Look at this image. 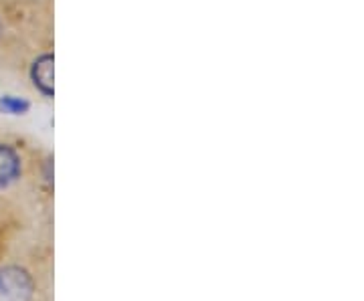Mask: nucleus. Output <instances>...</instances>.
<instances>
[{
    "mask_svg": "<svg viewBox=\"0 0 364 301\" xmlns=\"http://www.w3.org/2000/svg\"><path fill=\"white\" fill-rule=\"evenodd\" d=\"M35 285L25 269L16 265L0 269V301H31Z\"/></svg>",
    "mask_w": 364,
    "mask_h": 301,
    "instance_id": "f257e3e1",
    "label": "nucleus"
},
{
    "mask_svg": "<svg viewBox=\"0 0 364 301\" xmlns=\"http://www.w3.org/2000/svg\"><path fill=\"white\" fill-rule=\"evenodd\" d=\"M21 174V158L11 146L0 144V190L9 188Z\"/></svg>",
    "mask_w": 364,
    "mask_h": 301,
    "instance_id": "f03ea898",
    "label": "nucleus"
},
{
    "mask_svg": "<svg viewBox=\"0 0 364 301\" xmlns=\"http://www.w3.org/2000/svg\"><path fill=\"white\" fill-rule=\"evenodd\" d=\"M31 79L35 83V87L41 93H45L47 97L53 95V55H43L39 57L33 69H31Z\"/></svg>",
    "mask_w": 364,
    "mask_h": 301,
    "instance_id": "7ed1b4c3",
    "label": "nucleus"
},
{
    "mask_svg": "<svg viewBox=\"0 0 364 301\" xmlns=\"http://www.w3.org/2000/svg\"><path fill=\"white\" fill-rule=\"evenodd\" d=\"M0 109L4 114H13V116H23L28 111V102L21 99V97H14V95H4L0 99Z\"/></svg>",
    "mask_w": 364,
    "mask_h": 301,
    "instance_id": "20e7f679",
    "label": "nucleus"
}]
</instances>
